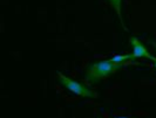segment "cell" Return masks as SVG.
Here are the masks:
<instances>
[{
  "label": "cell",
  "mask_w": 156,
  "mask_h": 118,
  "mask_svg": "<svg viewBox=\"0 0 156 118\" xmlns=\"http://www.w3.org/2000/svg\"><path fill=\"white\" fill-rule=\"evenodd\" d=\"M123 68H125L123 64H117V63L112 62L110 60L94 62L89 64L88 68L86 69V74H85L86 81H88L89 83H96V82L101 81L102 79H105Z\"/></svg>",
  "instance_id": "6da1fadb"
},
{
  "label": "cell",
  "mask_w": 156,
  "mask_h": 118,
  "mask_svg": "<svg viewBox=\"0 0 156 118\" xmlns=\"http://www.w3.org/2000/svg\"><path fill=\"white\" fill-rule=\"evenodd\" d=\"M58 79H59V83L63 86L65 88H67L68 90L73 91L75 95H79L81 97H88V98H94L96 97L98 95L96 93H94L90 88H88L85 84H81L74 79H69L67 76H65L61 72H58Z\"/></svg>",
  "instance_id": "7a4b0ae2"
},
{
  "label": "cell",
  "mask_w": 156,
  "mask_h": 118,
  "mask_svg": "<svg viewBox=\"0 0 156 118\" xmlns=\"http://www.w3.org/2000/svg\"><path fill=\"white\" fill-rule=\"evenodd\" d=\"M132 45H133V57L134 59H141V57H147L150 60H154V56L150 55L147 50V48L144 47L136 38H130Z\"/></svg>",
  "instance_id": "3957f363"
},
{
  "label": "cell",
  "mask_w": 156,
  "mask_h": 118,
  "mask_svg": "<svg viewBox=\"0 0 156 118\" xmlns=\"http://www.w3.org/2000/svg\"><path fill=\"white\" fill-rule=\"evenodd\" d=\"M112 62L117 63V64H122L125 63L126 61H129V60H134L133 54H127V55H116L113 56L112 59H109Z\"/></svg>",
  "instance_id": "277c9868"
},
{
  "label": "cell",
  "mask_w": 156,
  "mask_h": 118,
  "mask_svg": "<svg viewBox=\"0 0 156 118\" xmlns=\"http://www.w3.org/2000/svg\"><path fill=\"white\" fill-rule=\"evenodd\" d=\"M110 4V6L114 8L115 11H116L117 15L120 18V20H121V22L123 25V20H122V14H121V0H108Z\"/></svg>",
  "instance_id": "5b68a950"
},
{
  "label": "cell",
  "mask_w": 156,
  "mask_h": 118,
  "mask_svg": "<svg viewBox=\"0 0 156 118\" xmlns=\"http://www.w3.org/2000/svg\"><path fill=\"white\" fill-rule=\"evenodd\" d=\"M153 61H154V63H155V68H156V57H154V60H153Z\"/></svg>",
  "instance_id": "8992f818"
},
{
  "label": "cell",
  "mask_w": 156,
  "mask_h": 118,
  "mask_svg": "<svg viewBox=\"0 0 156 118\" xmlns=\"http://www.w3.org/2000/svg\"><path fill=\"white\" fill-rule=\"evenodd\" d=\"M113 118H127V117H113Z\"/></svg>",
  "instance_id": "52a82bcc"
},
{
  "label": "cell",
  "mask_w": 156,
  "mask_h": 118,
  "mask_svg": "<svg viewBox=\"0 0 156 118\" xmlns=\"http://www.w3.org/2000/svg\"><path fill=\"white\" fill-rule=\"evenodd\" d=\"M155 52H156V45H155Z\"/></svg>",
  "instance_id": "ba28073f"
}]
</instances>
